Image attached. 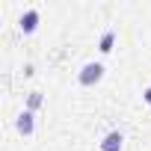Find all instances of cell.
Listing matches in <instances>:
<instances>
[{
  "mask_svg": "<svg viewBox=\"0 0 151 151\" xmlns=\"http://www.w3.org/2000/svg\"><path fill=\"white\" fill-rule=\"evenodd\" d=\"M15 130H18L21 136H33V130H36V113H30V110L18 113V119H15Z\"/></svg>",
  "mask_w": 151,
  "mask_h": 151,
  "instance_id": "7a4b0ae2",
  "label": "cell"
},
{
  "mask_svg": "<svg viewBox=\"0 0 151 151\" xmlns=\"http://www.w3.org/2000/svg\"><path fill=\"white\" fill-rule=\"evenodd\" d=\"M39 21H42V15H39V9H27V12L21 15V21H18V27H21V33H24V36H30V33H36V27H39Z\"/></svg>",
  "mask_w": 151,
  "mask_h": 151,
  "instance_id": "3957f363",
  "label": "cell"
},
{
  "mask_svg": "<svg viewBox=\"0 0 151 151\" xmlns=\"http://www.w3.org/2000/svg\"><path fill=\"white\" fill-rule=\"evenodd\" d=\"M104 74H107V68H104V62H86L80 71H77V83L80 86H98L101 80H104Z\"/></svg>",
  "mask_w": 151,
  "mask_h": 151,
  "instance_id": "6da1fadb",
  "label": "cell"
},
{
  "mask_svg": "<svg viewBox=\"0 0 151 151\" xmlns=\"http://www.w3.org/2000/svg\"><path fill=\"white\" fill-rule=\"evenodd\" d=\"M142 101L151 107V86H145V89H142Z\"/></svg>",
  "mask_w": 151,
  "mask_h": 151,
  "instance_id": "52a82bcc",
  "label": "cell"
},
{
  "mask_svg": "<svg viewBox=\"0 0 151 151\" xmlns=\"http://www.w3.org/2000/svg\"><path fill=\"white\" fill-rule=\"evenodd\" d=\"M42 104H45V95H42V92H30V95H27V110H30V113H36Z\"/></svg>",
  "mask_w": 151,
  "mask_h": 151,
  "instance_id": "8992f818",
  "label": "cell"
},
{
  "mask_svg": "<svg viewBox=\"0 0 151 151\" xmlns=\"http://www.w3.org/2000/svg\"><path fill=\"white\" fill-rule=\"evenodd\" d=\"M113 47H116V30H104V36L98 42V50L101 53H113Z\"/></svg>",
  "mask_w": 151,
  "mask_h": 151,
  "instance_id": "5b68a950",
  "label": "cell"
},
{
  "mask_svg": "<svg viewBox=\"0 0 151 151\" xmlns=\"http://www.w3.org/2000/svg\"><path fill=\"white\" fill-rule=\"evenodd\" d=\"M122 148H124V133L122 130H110L101 139V151H122Z\"/></svg>",
  "mask_w": 151,
  "mask_h": 151,
  "instance_id": "277c9868",
  "label": "cell"
}]
</instances>
